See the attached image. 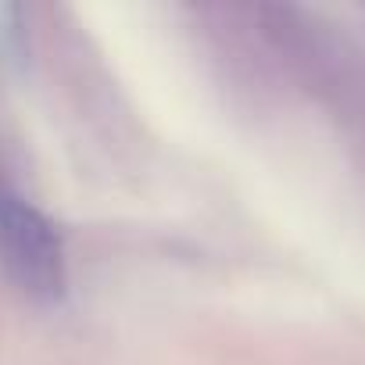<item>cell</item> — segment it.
I'll return each instance as SVG.
<instances>
[{
  "instance_id": "cell-1",
  "label": "cell",
  "mask_w": 365,
  "mask_h": 365,
  "mask_svg": "<svg viewBox=\"0 0 365 365\" xmlns=\"http://www.w3.org/2000/svg\"><path fill=\"white\" fill-rule=\"evenodd\" d=\"M0 269L36 304H61L68 294L61 233L33 201H26L4 168H0Z\"/></svg>"
}]
</instances>
